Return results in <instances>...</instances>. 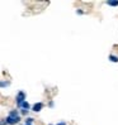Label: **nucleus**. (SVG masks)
I'll use <instances>...</instances> for the list:
<instances>
[{"mask_svg":"<svg viewBox=\"0 0 118 125\" xmlns=\"http://www.w3.org/2000/svg\"><path fill=\"white\" fill-rule=\"evenodd\" d=\"M24 101H26V94H24V91H19L18 95H17V106L22 107V105H23Z\"/></svg>","mask_w":118,"mask_h":125,"instance_id":"1","label":"nucleus"},{"mask_svg":"<svg viewBox=\"0 0 118 125\" xmlns=\"http://www.w3.org/2000/svg\"><path fill=\"white\" fill-rule=\"evenodd\" d=\"M20 121V116H6V124L9 125H15Z\"/></svg>","mask_w":118,"mask_h":125,"instance_id":"2","label":"nucleus"},{"mask_svg":"<svg viewBox=\"0 0 118 125\" xmlns=\"http://www.w3.org/2000/svg\"><path fill=\"white\" fill-rule=\"evenodd\" d=\"M42 109H43V104H42V102H37V104H34L33 107H32V110L34 113H39Z\"/></svg>","mask_w":118,"mask_h":125,"instance_id":"3","label":"nucleus"},{"mask_svg":"<svg viewBox=\"0 0 118 125\" xmlns=\"http://www.w3.org/2000/svg\"><path fill=\"white\" fill-rule=\"evenodd\" d=\"M109 60L112 61V62H114V63H117V62H118V57L114 56V54H110V56H109Z\"/></svg>","mask_w":118,"mask_h":125,"instance_id":"4","label":"nucleus"},{"mask_svg":"<svg viewBox=\"0 0 118 125\" xmlns=\"http://www.w3.org/2000/svg\"><path fill=\"white\" fill-rule=\"evenodd\" d=\"M9 116H19L18 110H12V111L9 113Z\"/></svg>","mask_w":118,"mask_h":125,"instance_id":"5","label":"nucleus"},{"mask_svg":"<svg viewBox=\"0 0 118 125\" xmlns=\"http://www.w3.org/2000/svg\"><path fill=\"white\" fill-rule=\"evenodd\" d=\"M108 5L110 6H118V1H112V0H109V1H107Z\"/></svg>","mask_w":118,"mask_h":125,"instance_id":"6","label":"nucleus"},{"mask_svg":"<svg viewBox=\"0 0 118 125\" xmlns=\"http://www.w3.org/2000/svg\"><path fill=\"white\" fill-rule=\"evenodd\" d=\"M9 85H10L9 81H6V82H5V81H1V89H4V87H8Z\"/></svg>","mask_w":118,"mask_h":125,"instance_id":"7","label":"nucleus"},{"mask_svg":"<svg viewBox=\"0 0 118 125\" xmlns=\"http://www.w3.org/2000/svg\"><path fill=\"white\" fill-rule=\"evenodd\" d=\"M22 107H23L24 110H28V109H29V104H28L27 101H24V102H23V105H22Z\"/></svg>","mask_w":118,"mask_h":125,"instance_id":"8","label":"nucleus"},{"mask_svg":"<svg viewBox=\"0 0 118 125\" xmlns=\"http://www.w3.org/2000/svg\"><path fill=\"white\" fill-rule=\"evenodd\" d=\"M33 121H34L33 117H27V119H26V123L27 124H33Z\"/></svg>","mask_w":118,"mask_h":125,"instance_id":"9","label":"nucleus"},{"mask_svg":"<svg viewBox=\"0 0 118 125\" xmlns=\"http://www.w3.org/2000/svg\"><path fill=\"white\" fill-rule=\"evenodd\" d=\"M22 114H23V115H27V114H28V110H24V109H23V110H22Z\"/></svg>","mask_w":118,"mask_h":125,"instance_id":"10","label":"nucleus"},{"mask_svg":"<svg viewBox=\"0 0 118 125\" xmlns=\"http://www.w3.org/2000/svg\"><path fill=\"white\" fill-rule=\"evenodd\" d=\"M56 125H66V123L65 121H61V123H57Z\"/></svg>","mask_w":118,"mask_h":125,"instance_id":"11","label":"nucleus"},{"mask_svg":"<svg viewBox=\"0 0 118 125\" xmlns=\"http://www.w3.org/2000/svg\"><path fill=\"white\" fill-rule=\"evenodd\" d=\"M48 105H50V107H52V106H53V101H50Z\"/></svg>","mask_w":118,"mask_h":125,"instance_id":"12","label":"nucleus"},{"mask_svg":"<svg viewBox=\"0 0 118 125\" xmlns=\"http://www.w3.org/2000/svg\"><path fill=\"white\" fill-rule=\"evenodd\" d=\"M24 125H32V124H27V123H26V124H24Z\"/></svg>","mask_w":118,"mask_h":125,"instance_id":"13","label":"nucleus"},{"mask_svg":"<svg viewBox=\"0 0 118 125\" xmlns=\"http://www.w3.org/2000/svg\"><path fill=\"white\" fill-rule=\"evenodd\" d=\"M50 125H52V124H50Z\"/></svg>","mask_w":118,"mask_h":125,"instance_id":"14","label":"nucleus"}]
</instances>
